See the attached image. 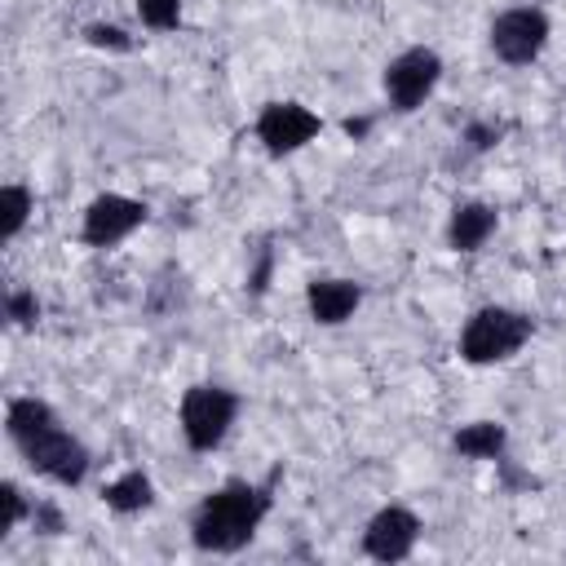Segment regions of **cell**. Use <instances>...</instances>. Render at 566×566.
<instances>
[{"instance_id":"1","label":"cell","mask_w":566,"mask_h":566,"mask_svg":"<svg viewBox=\"0 0 566 566\" xmlns=\"http://www.w3.org/2000/svg\"><path fill=\"white\" fill-rule=\"evenodd\" d=\"M4 438L22 455V464L62 491H80L93 469L88 442L57 416V407L40 394H18L4 402Z\"/></svg>"},{"instance_id":"2","label":"cell","mask_w":566,"mask_h":566,"mask_svg":"<svg viewBox=\"0 0 566 566\" xmlns=\"http://www.w3.org/2000/svg\"><path fill=\"white\" fill-rule=\"evenodd\" d=\"M274 478L279 473H270L265 482L226 478L221 486L203 491L195 500V509H190V544L199 553H208V557L243 553L261 535V526H265V517L274 509Z\"/></svg>"},{"instance_id":"3","label":"cell","mask_w":566,"mask_h":566,"mask_svg":"<svg viewBox=\"0 0 566 566\" xmlns=\"http://www.w3.org/2000/svg\"><path fill=\"white\" fill-rule=\"evenodd\" d=\"M531 340H535V318L526 310L486 301L460 323L455 354L464 367H500V363H513Z\"/></svg>"},{"instance_id":"4","label":"cell","mask_w":566,"mask_h":566,"mask_svg":"<svg viewBox=\"0 0 566 566\" xmlns=\"http://www.w3.org/2000/svg\"><path fill=\"white\" fill-rule=\"evenodd\" d=\"M243 411L239 389L221 385V380H195L181 389L177 398V433L186 442L190 455H212L217 447H226V438L234 433Z\"/></svg>"},{"instance_id":"5","label":"cell","mask_w":566,"mask_h":566,"mask_svg":"<svg viewBox=\"0 0 566 566\" xmlns=\"http://www.w3.org/2000/svg\"><path fill=\"white\" fill-rule=\"evenodd\" d=\"M447 62L433 44H407L380 66V93L394 115H416L442 84Z\"/></svg>"},{"instance_id":"6","label":"cell","mask_w":566,"mask_h":566,"mask_svg":"<svg viewBox=\"0 0 566 566\" xmlns=\"http://www.w3.org/2000/svg\"><path fill=\"white\" fill-rule=\"evenodd\" d=\"M548 40H553V18H548L539 4H509V9H500V13L491 18V27H486V49H491V57H495L500 66H509V71L535 66V62L544 57Z\"/></svg>"},{"instance_id":"7","label":"cell","mask_w":566,"mask_h":566,"mask_svg":"<svg viewBox=\"0 0 566 566\" xmlns=\"http://www.w3.org/2000/svg\"><path fill=\"white\" fill-rule=\"evenodd\" d=\"M323 115L314 111V106H305V102H296V97H270L261 111H256V119H252V137H256V146L270 155V159H292V155H301L305 146H314L318 137H323Z\"/></svg>"},{"instance_id":"8","label":"cell","mask_w":566,"mask_h":566,"mask_svg":"<svg viewBox=\"0 0 566 566\" xmlns=\"http://www.w3.org/2000/svg\"><path fill=\"white\" fill-rule=\"evenodd\" d=\"M150 221L146 199H133L124 190H102L84 203L80 212V243L88 252H115L119 243H128L142 226Z\"/></svg>"},{"instance_id":"9","label":"cell","mask_w":566,"mask_h":566,"mask_svg":"<svg viewBox=\"0 0 566 566\" xmlns=\"http://www.w3.org/2000/svg\"><path fill=\"white\" fill-rule=\"evenodd\" d=\"M424 535V522L411 504H380L367 522H363V535H358V553L380 562V566H394V562H407L416 553Z\"/></svg>"},{"instance_id":"10","label":"cell","mask_w":566,"mask_h":566,"mask_svg":"<svg viewBox=\"0 0 566 566\" xmlns=\"http://www.w3.org/2000/svg\"><path fill=\"white\" fill-rule=\"evenodd\" d=\"M363 310V283L345 274H314L305 283V314L314 327H345Z\"/></svg>"},{"instance_id":"11","label":"cell","mask_w":566,"mask_h":566,"mask_svg":"<svg viewBox=\"0 0 566 566\" xmlns=\"http://www.w3.org/2000/svg\"><path fill=\"white\" fill-rule=\"evenodd\" d=\"M495 230H500V208L495 203H486V199H460L447 212L442 243L455 256H473V252H482L495 239Z\"/></svg>"},{"instance_id":"12","label":"cell","mask_w":566,"mask_h":566,"mask_svg":"<svg viewBox=\"0 0 566 566\" xmlns=\"http://www.w3.org/2000/svg\"><path fill=\"white\" fill-rule=\"evenodd\" d=\"M451 451L460 460H473V464H500L509 455V424L504 420H491V416L464 420L451 433Z\"/></svg>"},{"instance_id":"13","label":"cell","mask_w":566,"mask_h":566,"mask_svg":"<svg viewBox=\"0 0 566 566\" xmlns=\"http://www.w3.org/2000/svg\"><path fill=\"white\" fill-rule=\"evenodd\" d=\"M97 500H102L106 513H115V517H142V513L155 509V478L133 464V469L115 473L111 482H102Z\"/></svg>"},{"instance_id":"14","label":"cell","mask_w":566,"mask_h":566,"mask_svg":"<svg viewBox=\"0 0 566 566\" xmlns=\"http://www.w3.org/2000/svg\"><path fill=\"white\" fill-rule=\"evenodd\" d=\"M31 212H35V190L27 181H4L0 186V243H18L22 230L31 226Z\"/></svg>"},{"instance_id":"15","label":"cell","mask_w":566,"mask_h":566,"mask_svg":"<svg viewBox=\"0 0 566 566\" xmlns=\"http://www.w3.org/2000/svg\"><path fill=\"white\" fill-rule=\"evenodd\" d=\"M31 509H35V500L22 491V482L18 478H4L0 482V539H9L13 531H22L31 522Z\"/></svg>"},{"instance_id":"16","label":"cell","mask_w":566,"mask_h":566,"mask_svg":"<svg viewBox=\"0 0 566 566\" xmlns=\"http://www.w3.org/2000/svg\"><path fill=\"white\" fill-rule=\"evenodd\" d=\"M133 13H137V22H142L146 31L172 35V31H181V22H186V0H133Z\"/></svg>"},{"instance_id":"17","label":"cell","mask_w":566,"mask_h":566,"mask_svg":"<svg viewBox=\"0 0 566 566\" xmlns=\"http://www.w3.org/2000/svg\"><path fill=\"white\" fill-rule=\"evenodd\" d=\"M4 318H9V327L31 332L44 318V301L35 296V287H22V283L4 287Z\"/></svg>"},{"instance_id":"18","label":"cell","mask_w":566,"mask_h":566,"mask_svg":"<svg viewBox=\"0 0 566 566\" xmlns=\"http://www.w3.org/2000/svg\"><path fill=\"white\" fill-rule=\"evenodd\" d=\"M504 133H509V124H500V119H469L464 128H460V146H464V155H491L500 142H504Z\"/></svg>"},{"instance_id":"19","label":"cell","mask_w":566,"mask_h":566,"mask_svg":"<svg viewBox=\"0 0 566 566\" xmlns=\"http://www.w3.org/2000/svg\"><path fill=\"white\" fill-rule=\"evenodd\" d=\"M80 40L88 49H97V53H133V44H137L119 22H84Z\"/></svg>"},{"instance_id":"20","label":"cell","mask_w":566,"mask_h":566,"mask_svg":"<svg viewBox=\"0 0 566 566\" xmlns=\"http://www.w3.org/2000/svg\"><path fill=\"white\" fill-rule=\"evenodd\" d=\"M27 526H31L35 535H44V539H57V535H66V513H62L57 500H35Z\"/></svg>"},{"instance_id":"21","label":"cell","mask_w":566,"mask_h":566,"mask_svg":"<svg viewBox=\"0 0 566 566\" xmlns=\"http://www.w3.org/2000/svg\"><path fill=\"white\" fill-rule=\"evenodd\" d=\"M270 279H274V248L261 243V248H252V261H248V292L252 296H265L270 292Z\"/></svg>"},{"instance_id":"22","label":"cell","mask_w":566,"mask_h":566,"mask_svg":"<svg viewBox=\"0 0 566 566\" xmlns=\"http://www.w3.org/2000/svg\"><path fill=\"white\" fill-rule=\"evenodd\" d=\"M371 128H376V119H371V115H345V119H340V133H345L349 142H367V137H371Z\"/></svg>"}]
</instances>
